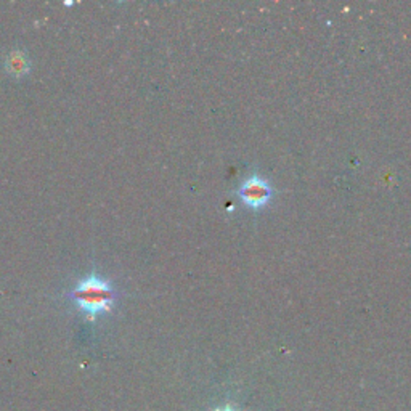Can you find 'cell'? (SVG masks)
<instances>
[{
	"instance_id": "cell-1",
	"label": "cell",
	"mask_w": 411,
	"mask_h": 411,
	"mask_svg": "<svg viewBox=\"0 0 411 411\" xmlns=\"http://www.w3.org/2000/svg\"><path fill=\"white\" fill-rule=\"evenodd\" d=\"M66 297L89 322H95L103 313L113 310L117 302V291L108 278L92 272L79 279Z\"/></svg>"
},
{
	"instance_id": "cell-2",
	"label": "cell",
	"mask_w": 411,
	"mask_h": 411,
	"mask_svg": "<svg viewBox=\"0 0 411 411\" xmlns=\"http://www.w3.org/2000/svg\"><path fill=\"white\" fill-rule=\"evenodd\" d=\"M238 197L251 209H262L273 197V190L269 182L254 174L238 188Z\"/></svg>"
},
{
	"instance_id": "cell-3",
	"label": "cell",
	"mask_w": 411,
	"mask_h": 411,
	"mask_svg": "<svg viewBox=\"0 0 411 411\" xmlns=\"http://www.w3.org/2000/svg\"><path fill=\"white\" fill-rule=\"evenodd\" d=\"M4 68H5V73L9 74L11 79L21 81L31 74L32 64H31L28 54H26L24 50L15 49L5 56Z\"/></svg>"
},
{
	"instance_id": "cell-4",
	"label": "cell",
	"mask_w": 411,
	"mask_h": 411,
	"mask_svg": "<svg viewBox=\"0 0 411 411\" xmlns=\"http://www.w3.org/2000/svg\"><path fill=\"white\" fill-rule=\"evenodd\" d=\"M217 411H234L233 408H222V410H217Z\"/></svg>"
}]
</instances>
